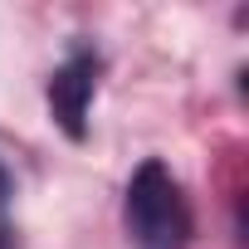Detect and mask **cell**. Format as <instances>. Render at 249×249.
<instances>
[{
  "mask_svg": "<svg viewBox=\"0 0 249 249\" xmlns=\"http://www.w3.org/2000/svg\"><path fill=\"white\" fill-rule=\"evenodd\" d=\"M93 88H98V54H93V49H73V54L54 69V78H49V112H54V122H59L73 142L88 137Z\"/></svg>",
  "mask_w": 249,
  "mask_h": 249,
  "instance_id": "obj_2",
  "label": "cell"
},
{
  "mask_svg": "<svg viewBox=\"0 0 249 249\" xmlns=\"http://www.w3.org/2000/svg\"><path fill=\"white\" fill-rule=\"evenodd\" d=\"M10 196V176H5V166H0V200Z\"/></svg>",
  "mask_w": 249,
  "mask_h": 249,
  "instance_id": "obj_3",
  "label": "cell"
},
{
  "mask_svg": "<svg viewBox=\"0 0 249 249\" xmlns=\"http://www.w3.org/2000/svg\"><path fill=\"white\" fill-rule=\"evenodd\" d=\"M127 230L137 249H186L191 244V200L166 161H142L127 181Z\"/></svg>",
  "mask_w": 249,
  "mask_h": 249,
  "instance_id": "obj_1",
  "label": "cell"
},
{
  "mask_svg": "<svg viewBox=\"0 0 249 249\" xmlns=\"http://www.w3.org/2000/svg\"><path fill=\"white\" fill-rule=\"evenodd\" d=\"M0 249H10V230L5 225H0Z\"/></svg>",
  "mask_w": 249,
  "mask_h": 249,
  "instance_id": "obj_4",
  "label": "cell"
}]
</instances>
